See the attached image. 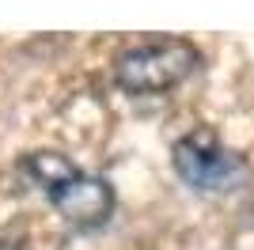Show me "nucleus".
<instances>
[{
  "instance_id": "4",
  "label": "nucleus",
  "mask_w": 254,
  "mask_h": 250,
  "mask_svg": "<svg viewBox=\"0 0 254 250\" xmlns=\"http://www.w3.org/2000/svg\"><path fill=\"white\" fill-rule=\"evenodd\" d=\"M23 175L31 178L38 189L53 193L61 182H68V178L76 175V167H72V159L57 156V152H34V156L23 159Z\"/></svg>"
},
{
  "instance_id": "1",
  "label": "nucleus",
  "mask_w": 254,
  "mask_h": 250,
  "mask_svg": "<svg viewBox=\"0 0 254 250\" xmlns=\"http://www.w3.org/2000/svg\"><path fill=\"white\" fill-rule=\"evenodd\" d=\"M193 68H197V50L190 42L163 38V42L126 50L114 64V76H118V87H126L133 95H156V91L179 87Z\"/></svg>"
},
{
  "instance_id": "2",
  "label": "nucleus",
  "mask_w": 254,
  "mask_h": 250,
  "mask_svg": "<svg viewBox=\"0 0 254 250\" xmlns=\"http://www.w3.org/2000/svg\"><path fill=\"white\" fill-rule=\"evenodd\" d=\"M175 171L201 193H228L247 182V159L224 148L209 129H193L175 144Z\"/></svg>"
},
{
  "instance_id": "3",
  "label": "nucleus",
  "mask_w": 254,
  "mask_h": 250,
  "mask_svg": "<svg viewBox=\"0 0 254 250\" xmlns=\"http://www.w3.org/2000/svg\"><path fill=\"white\" fill-rule=\"evenodd\" d=\"M50 205L57 208L72 228L91 231V228H99V224L110 220V212H114V189L106 186L103 178L76 171L68 182H61V186L50 193Z\"/></svg>"
},
{
  "instance_id": "5",
  "label": "nucleus",
  "mask_w": 254,
  "mask_h": 250,
  "mask_svg": "<svg viewBox=\"0 0 254 250\" xmlns=\"http://www.w3.org/2000/svg\"><path fill=\"white\" fill-rule=\"evenodd\" d=\"M0 250H23L19 243H0Z\"/></svg>"
}]
</instances>
